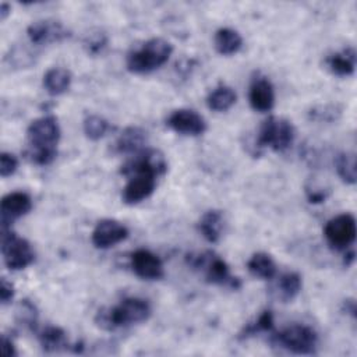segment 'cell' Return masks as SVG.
I'll use <instances>...</instances> for the list:
<instances>
[{
    "mask_svg": "<svg viewBox=\"0 0 357 357\" xmlns=\"http://www.w3.org/2000/svg\"><path fill=\"white\" fill-rule=\"evenodd\" d=\"M272 343L294 354H314L318 346L317 332L307 325L294 324L272 335Z\"/></svg>",
    "mask_w": 357,
    "mask_h": 357,
    "instance_id": "obj_5",
    "label": "cell"
},
{
    "mask_svg": "<svg viewBox=\"0 0 357 357\" xmlns=\"http://www.w3.org/2000/svg\"><path fill=\"white\" fill-rule=\"evenodd\" d=\"M248 99L254 110L269 112L275 105V91L271 81L266 77H255L250 85Z\"/></svg>",
    "mask_w": 357,
    "mask_h": 357,
    "instance_id": "obj_15",
    "label": "cell"
},
{
    "mask_svg": "<svg viewBox=\"0 0 357 357\" xmlns=\"http://www.w3.org/2000/svg\"><path fill=\"white\" fill-rule=\"evenodd\" d=\"M337 176L347 184L356 183V155L353 152H340L335 159Z\"/></svg>",
    "mask_w": 357,
    "mask_h": 357,
    "instance_id": "obj_25",
    "label": "cell"
},
{
    "mask_svg": "<svg viewBox=\"0 0 357 357\" xmlns=\"http://www.w3.org/2000/svg\"><path fill=\"white\" fill-rule=\"evenodd\" d=\"M14 297V286L6 280V278H1V286H0V300L1 304H8Z\"/></svg>",
    "mask_w": 357,
    "mask_h": 357,
    "instance_id": "obj_32",
    "label": "cell"
},
{
    "mask_svg": "<svg viewBox=\"0 0 357 357\" xmlns=\"http://www.w3.org/2000/svg\"><path fill=\"white\" fill-rule=\"evenodd\" d=\"M26 35L35 45H49L64 40L70 36V32L60 21L40 20L32 22L26 28Z\"/></svg>",
    "mask_w": 357,
    "mask_h": 357,
    "instance_id": "obj_10",
    "label": "cell"
},
{
    "mask_svg": "<svg viewBox=\"0 0 357 357\" xmlns=\"http://www.w3.org/2000/svg\"><path fill=\"white\" fill-rule=\"evenodd\" d=\"M342 110L335 105H325V106H317L310 110V117L312 120L319 121H333L340 116Z\"/></svg>",
    "mask_w": 357,
    "mask_h": 357,
    "instance_id": "obj_29",
    "label": "cell"
},
{
    "mask_svg": "<svg viewBox=\"0 0 357 357\" xmlns=\"http://www.w3.org/2000/svg\"><path fill=\"white\" fill-rule=\"evenodd\" d=\"M18 167V159L8 152H1L0 153V176L1 177H8L15 173Z\"/></svg>",
    "mask_w": 357,
    "mask_h": 357,
    "instance_id": "obj_31",
    "label": "cell"
},
{
    "mask_svg": "<svg viewBox=\"0 0 357 357\" xmlns=\"http://www.w3.org/2000/svg\"><path fill=\"white\" fill-rule=\"evenodd\" d=\"M167 127L183 135H201L206 130V123L201 114L191 109L173 110L166 119Z\"/></svg>",
    "mask_w": 357,
    "mask_h": 357,
    "instance_id": "obj_11",
    "label": "cell"
},
{
    "mask_svg": "<svg viewBox=\"0 0 357 357\" xmlns=\"http://www.w3.org/2000/svg\"><path fill=\"white\" fill-rule=\"evenodd\" d=\"M237 95L233 88L227 85H219L206 96V105L213 112H226L236 103Z\"/></svg>",
    "mask_w": 357,
    "mask_h": 357,
    "instance_id": "obj_21",
    "label": "cell"
},
{
    "mask_svg": "<svg viewBox=\"0 0 357 357\" xmlns=\"http://www.w3.org/2000/svg\"><path fill=\"white\" fill-rule=\"evenodd\" d=\"M17 319L20 324L33 331L36 328V319H38V311L35 304H32L29 300H22L17 310Z\"/></svg>",
    "mask_w": 357,
    "mask_h": 357,
    "instance_id": "obj_28",
    "label": "cell"
},
{
    "mask_svg": "<svg viewBox=\"0 0 357 357\" xmlns=\"http://www.w3.org/2000/svg\"><path fill=\"white\" fill-rule=\"evenodd\" d=\"M301 276L297 272H286L279 278L278 293L283 301L293 300L301 290Z\"/></svg>",
    "mask_w": 357,
    "mask_h": 357,
    "instance_id": "obj_24",
    "label": "cell"
},
{
    "mask_svg": "<svg viewBox=\"0 0 357 357\" xmlns=\"http://www.w3.org/2000/svg\"><path fill=\"white\" fill-rule=\"evenodd\" d=\"M38 337H39L40 346L45 351H59L68 346L67 335L59 326H53V325L46 326L45 329H42L39 332Z\"/></svg>",
    "mask_w": 357,
    "mask_h": 357,
    "instance_id": "obj_23",
    "label": "cell"
},
{
    "mask_svg": "<svg viewBox=\"0 0 357 357\" xmlns=\"http://www.w3.org/2000/svg\"><path fill=\"white\" fill-rule=\"evenodd\" d=\"M222 227H223V215L218 209L206 211L198 222L199 233L209 243H216L220 238Z\"/></svg>",
    "mask_w": 357,
    "mask_h": 357,
    "instance_id": "obj_19",
    "label": "cell"
},
{
    "mask_svg": "<svg viewBox=\"0 0 357 357\" xmlns=\"http://www.w3.org/2000/svg\"><path fill=\"white\" fill-rule=\"evenodd\" d=\"M344 307H346V311H349L351 314V317H356V304L353 300H346Z\"/></svg>",
    "mask_w": 357,
    "mask_h": 357,
    "instance_id": "obj_34",
    "label": "cell"
},
{
    "mask_svg": "<svg viewBox=\"0 0 357 357\" xmlns=\"http://www.w3.org/2000/svg\"><path fill=\"white\" fill-rule=\"evenodd\" d=\"M107 43V36L103 32L91 33L85 38L84 46L89 54H98Z\"/></svg>",
    "mask_w": 357,
    "mask_h": 357,
    "instance_id": "obj_30",
    "label": "cell"
},
{
    "mask_svg": "<svg viewBox=\"0 0 357 357\" xmlns=\"http://www.w3.org/2000/svg\"><path fill=\"white\" fill-rule=\"evenodd\" d=\"M273 329V314L269 310L262 311L254 322L247 324L240 332V337H250L259 332H269Z\"/></svg>",
    "mask_w": 357,
    "mask_h": 357,
    "instance_id": "obj_26",
    "label": "cell"
},
{
    "mask_svg": "<svg viewBox=\"0 0 357 357\" xmlns=\"http://www.w3.org/2000/svg\"><path fill=\"white\" fill-rule=\"evenodd\" d=\"M251 275L261 279H272L276 275V264L266 252H255L247 262Z\"/></svg>",
    "mask_w": 357,
    "mask_h": 357,
    "instance_id": "obj_22",
    "label": "cell"
},
{
    "mask_svg": "<svg viewBox=\"0 0 357 357\" xmlns=\"http://www.w3.org/2000/svg\"><path fill=\"white\" fill-rule=\"evenodd\" d=\"M131 268L137 276L146 280H156L165 275L160 258L145 248H139L131 254Z\"/></svg>",
    "mask_w": 357,
    "mask_h": 357,
    "instance_id": "obj_14",
    "label": "cell"
},
{
    "mask_svg": "<svg viewBox=\"0 0 357 357\" xmlns=\"http://www.w3.org/2000/svg\"><path fill=\"white\" fill-rule=\"evenodd\" d=\"M3 354L6 357H13L17 354L15 351V347H14V343L11 340V337H8L7 335H3Z\"/></svg>",
    "mask_w": 357,
    "mask_h": 357,
    "instance_id": "obj_33",
    "label": "cell"
},
{
    "mask_svg": "<svg viewBox=\"0 0 357 357\" xmlns=\"http://www.w3.org/2000/svg\"><path fill=\"white\" fill-rule=\"evenodd\" d=\"M356 233V219L351 213H340L329 219L324 229L326 241L335 250H346L351 245L354 243Z\"/></svg>",
    "mask_w": 357,
    "mask_h": 357,
    "instance_id": "obj_8",
    "label": "cell"
},
{
    "mask_svg": "<svg viewBox=\"0 0 357 357\" xmlns=\"http://www.w3.org/2000/svg\"><path fill=\"white\" fill-rule=\"evenodd\" d=\"M32 209V199L26 192L13 191L6 194L0 202L1 229L10 227V223Z\"/></svg>",
    "mask_w": 357,
    "mask_h": 357,
    "instance_id": "obj_13",
    "label": "cell"
},
{
    "mask_svg": "<svg viewBox=\"0 0 357 357\" xmlns=\"http://www.w3.org/2000/svg\"><path fill=\"white\" fill-rule=\"evenodd\" d=\"M151 305L139 297H127L114 307H103L95 315V324L105 331L141 324L151 317Z\"/></svg>",
    "mask_w": 357,
    "mask_h": 357,
    "instance_id": "obj_2",
    "label": "cell"
},
{
    "mask_svg": "<svg viewBox=\"0 0 357 357\" xmlns=\"http://www.w3.org/2000/svg\"><path fill=\"white\" fill-rule=\"evenodd\" d=\"M187 264L204 273L205 280L212 284L229 286L231 289L240 287V280L233 278L229 271V265L212 251H204L198 254H188Z\"/></svg>",
    "mask_w": 357,
    "mask_h": 357,
    "instance_id": "obj_4",
    "label": "cell"
},
{
    "mask_svg": "<svg viewBox=\"0 0 357 357\" xmlns=\"http://www.w3.org/2000/svg\"><path fill=\"white\" fill-rule=\"evenodd\" d=\"M1 254L4 264L10 271L24 269L35 259V252L31 244L11 231V227L1 229Z\"/></svg>",
    "mask_w": 357,
    "mask_h": 357,
    "instance_id": "obj_7",
    "label": "cell"
},
{
    "mask_svg": "<svg viewBox=\"0 0 357 357\" xmlns=\"http://www.w3.org/2000/svg\"><path fill=\"white\" fill-rule=\"evenodd\" d=\"M146 142V132L141 127H127L116 141V151L119 153H137L144 149Z\"/></svg>",
    "mask_w": 357,
    "mask_h": 357,
    "instance_id": "obj_16",
    "label": "cell"
},
{
    "mask_svg": "<svg viewBox=\"0 0 357 357\" xmlns=\"http://www.w3.org/2000/svg\"><path fill=\"white\" fill-rule=\"evenodd\" d=\"M215 49L223 56H230L237 53L243 46L241 35L233 28H219L213 38Z\"/></svg>",
    "mask_w": 357,
    "mask_h": 357,
    "instance_id": "obj_18",
    "label": "cell"
},
{
    "mask_svg": "<svg viewBox=\"0 0 357 357\" xmlns=\"http://www.w3.org/2000/svg\"><path fill=\"white\" fill-rule=\"evenodd\" d=\"M84 132L85 135L92 139H100L110 128V124L107 123V120H105L103 117L98 116V114H89L84 119Z\"/></svg>",
    "mask_w": 357,
    "mask_h": 357,
    "instance_id": "obj_27",
    "label": "cell"
},
{
    "mask_svg": "<svg viewBox=\"0 0 357 357\" xmlns=\"http://www.w3.org/2000/svg\"><path fill=\"white\" fill-rule=\"evenodd\" d=\"M130 180L123 188V201L128 205L146 199L156 187L158 174L152 170H134L128 174Z\"/></svg>",
    "mask_w": 357,
    "mask_h": 357,
    "instance_id": "obj_9",
    "label": "cell"
},
{
    "mask_svg": "<svg viewBox=\"0 0 357 357\" xmlns=\"http://www.w3.org/2000/svg\"><path fill=\"white\" fill-rule=\"evenodd\" d=\"M60 127L54 116H42L33 120L26 130V158L39 166L49 165L57 155Z\"/></svg>",
    "mask_w": 357,
    "mask_h": 357,
    "instance_id": "obj_1",
    "label": "cell"
},
{
    "mask_svg": "<svg viewBox=\"0 0 357 357\" xmlns=\"http://www.w3.org/2000/svg\"><path fill=\"white\" fill-rule=\"evenodd\" d=\"M10 13V6L7 3L0 4V20H6V17Z\"/></svg>",
    "mask_w": 357,
    "mask_h": 357,
    "instance_id": "obj_35",
    "label": "cell"
},
{
    "mask_svg": "<svg viewBox=\"0 0 357 357\" xmlns=\"http://www.w3.org/2000/svg\"><path fill=\"white\" fill-rule=\"evenodd\" d=\"M71 85V73L63 67L49 68L43 75V86L50 95H61Z\"/></svg>",
    "mask_w": 357,
    "mask_h": 357,
    "instance_id": "obj_20",
    "label": "cell"
},
{
    "mask_svg": "<svg viewBox=\"0 0 357 357\" xmlns=\"http://www.w3.org/2000/svg\"><path fill=\"white\" fill-rule=\"evenodd\" d=\"M173 46L163 38H152L127 56V68L135 74L151 73L162 67L170 57Z\"/></svg>",
    "mask_w": 357,
    "mask_h": 357,
    "instance_id": "obj_3",
    "label": "cell"
},
{
    "mask_svg": "<svg viewBox=\"0 0 357 357\" xmlns=\"http://www.w3.org/2000/svg\"><path fill=\"white\" fill-rule=\"evenodd\" d=\"M294 137L296 131L289 120L271 116L262 121L255 142L258 148L269 146L276 152H282L293 144Z\"/></svg>",
    "mask_w": 357,
    "mask_h": 357,
    "instance_id": "obj_6",
    "label": "cell"
},
{
    "mask_svg": "<svg viewBox=\"0 0 357 357\" xmlns=\"http://www.w3.org/2000/svg\"><path fill=\"white\" fill-rule=\"evenodd\" d=\"M128 229L114 219H102L96 223L92 231V243L96 248H110L114 244L126 240Z\"/></svg>",
    "mask_w": 357,
    "mask_h": 357,
    "instance_id": "obj_12",
    "label": "cell"
},
{
    "mask_svg": "<svg viewBox=\"0 0 357 357\" xmlns=\"http://www.w3.org/2000/svg\"><path fill=\"white\" fill-rule=\"evenodd\" d=\"M325 64L328 70L339 77H347L354 73L356 52L353 47H347L339 53H333L326 57Z\"/></svg>",
    "mask_w": 357,
    "mask_h": 357,
    "instance_id": "obj_17",
    "label": "cell"
}]
</instances>
